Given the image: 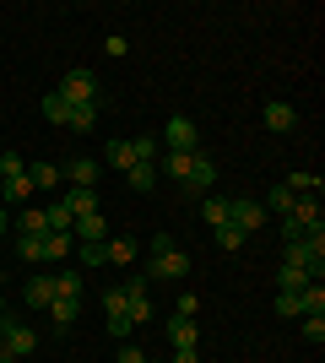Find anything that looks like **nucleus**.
Listing matches in <instances>:
<instances>
[{"label": "nucleus", "mask_w": 325, "mask_h": 363, "mask_svg": "<svg viewBox=\"0 0 325 363\" xmlns=\"http://www.w3.org/2000/svg\"><path fill=\"white\" fill-rule=\"evenodd\" d=\"M185 272H190V255L169 239V233H152V260H147V277H157V282H179Z\"/></svg>", "instance_id": "1"}, {"label": "nucleus", "mask_w": 325, "mask_h": 363, "mask_svg": "<svg viewBox=\"0 0 325 363\" xmlns=\"http://www.w3.org/2000/svg\"><path fill=\"white\" fill-rule=\"evenodd\" d=\"M282 260H287V266H304L309 277H320L325 272V228H314V233H304V239H293V244H282Z\"/></svg>", "instance_id": "2"}, {"label": "nucleus", "mask_w": 325, "mask_h": 363, "mask_svg": "<svg viewBox=\"0 0 325 363\" xmlns=\"http://www.w3.org/2000/svg\"><path fill=\"white\" fill-rule=\"evenodd\" d=\"M55 92H60V98H65L71 108H81V104H98V76L76 65V71H65V76H60V87H55Z\"/></svg>", "instance_id": "3"}, {"label": "nucleus", "mask_w": 325, "mask_h": 363, "mask_svg": "<svg viewBox=\"0 0 325 363\" xmlns=\"http://www.w3.org/2000/svg\"><path fill=\"white\" fill-rule=\"evenodd\" d=\"M228 223L249 239V233H261V228H266V206H261V201H244V196H228Z\"/></svg>", "instance_id": "4"}, {"label": "nucleus", "mask_w": 325, "mask_h": 363, "mask_svg": "<svg viewBox=\"0 0 325 363\" xmlns=\"http://www.w3.org/2000/svg\"><path fill=\"white\" fill-rule=\"evenodd\" d=\"M185 190H190V196H212V190H217V163L206 157L201 147L190 152V174H185Z\"/></svg>", "instance_id": "5"}, {"label": "nucleus", "mask_w": 325, "mask_h": 363, "mask_svg": "<svg viewBox=\"0 0 325 363\" xmlns=\"http://www.w3.org/2000/svg\"><path fill=\"white\" fill-rule=\"evenodd\" d=\"M163 147H169V152H195V147H201V130H195V120L173 114V120L163 125Z\"/></svg>", "instance_id": "6"}, {"label": "nucleus", "mask_w": 325, "mask_h": 363, "mask_svg": "<svg viewBox=\"0 0 325 363\" xmlns=\"http://www.w3.org/2000/svg\"><path fill=\"white\" fill-rule=\"evenodd\" d=\"M0 342L11 347V358H28V352L38 347V331H33V325H22V320H6V331H0Z\"/></svg>", "instance_id": "7"}, {"label": "nucleus", "mask_w": 325, "mask_h": 363, "mask_svg": "<svg viewBox=\"0 0 325 363\" xmlns=\"http://www.w3.org/2000/svg\"><path fill=\"white\" fill-rule=\"evenodd\" d=\"M287 217H293V223L304 228V233H314V228H325V212H320V196H298V201H293V212H287Z\"/></svg>", "instance_id": "8"}, {"label": "nucleus", "mask_w": 325, "mask_h": 363, "mask_svg": "<svg viewBox=\"0 0 325 363\" xmlns=\"http://www.w3.org/2000/svg\"><path fill=\"white\" fill-rule=\"evenodd\" d=\"M103 315H108V331H114V336H130V331H136V325H130V315H125V288H114V293L103 298Z\"/></svg>", "instance_id": "9"}, {"label": "nucleus", "mask_w": 325, "mask_h": 363, "mask_svg": "<svg viewBox=\"0 0 325 363\" xmlns=\"http://www.w3.org/2000/svg\"><path fill=\"white\" fill-rule=\"evenodd\" d=\"M103 233H108L103 212H87V217H76V223H71V239H76V244H103Z\"/></svg>", "instance_id": "10"}, {"label": "nucleus", "mask_w": 325, "mask_h": 363, "mask_svg": "<svg viewBox=\"0 0 325 363\" xmlns=\"http://www.w3.org/2000/svg\"><path fill=\"white\" fill-rule=\"evenodd\" d=\"M261 120H266V130H271V136H287V130L298 125V108H293V104H266Z\"/></svg>", "instance_id": "11"}, {"label": "nucleus", "mask_w": 325, "mask_h": 363, "mask_svg": "<svg viewBox=\"0 0 325 363\" xmlns=\"http://www.w3.org/2000/svg\"><path fill=\"white\" fill-rule=\"evenodd\" d=\"M60 179H71L76 190H93V184H98V163H93V157H71V163L60 168Z\"/></svg>", "instance_id": "12"}, {"label": "nucleus", "mask_w": 325, "mask_h": 363, "mask_svg": "<svg viewBox=\"0 0 325 363\" xmlns=\"http://www.w3.org/2000/svg\"><path fill=\"white\" fill-rule=\"evenodd\" d=\"M169 342H173V347H195V342H201L195 320H190V315H173L169 320Z\"/></svg>", "instance_id": "13"}, {"label": "nucleus", "mask_w": 325, "mask_h": 363, "mask_svg": "<svg viewBox=\"0 0 325 363\" xmlns=\"http://www.w3.org/2000/svg\"><path fill=\"white\" fill-rule=\"evenodd\" d=\"M22 298H28V309H49L55 303V277H33Z\"/></svg>", "instance_id": "14"}, {"label": "nucleus", "mask_w": 325, "mask_h": 363, "mask_svg": "<svg viewBox=\"0 0 325 363\" xmlns=\"http://www.w3.org/2000/svg\"><path fill=\"white\" fill-rule=\"evenodd\" d=\"M49 315H55V331H71L76 315H81V298H55V303H49Z\"/></svg>", "instance_id": "15"}, {"label": "nucleus", "mask_w": 325, "mask_h": 363, "mask_svg": "<svg viewBox=\"0 0 325 363\" xmlns=\"http://www.w3.org/2000/svg\"><path fill=\"white\" fill-rule=\"evenodd\" d=\"M16 233H33V239H44V233H49V217L38 212V206H22V212H16Z\"/></svg>", "instance_id": "16"}, {"label": "nucleus", "mask_w": 325, "mask_h": 363, "mask_svg": "<svg viewBox=\"0 0 325 363\" xmlns=\"http://www.w3.org/2000/svg\"><path fill=\"white\" fill-rule=\"evenodd\" d=\"M157 174H169V179L185 184V174H190V152H163V157H157Z\"/></svg>", "instance_id": "17"}, {"label": "nucleus", "mask_w": 325, "mask_h": 363, "mask_svg": "<svg viewBox=\"0 0 325 363\" xmlns=\"http://www.w3.org/2000/svg\"><path fill=\"white\" fill-rule=\"evenodd\" d=\"M277 282H282V293H304L314 282L309 272H304V266H287V260H282V272H277Z\"/></svg>", "instance_id": "18"}, {"label": "nucleus", "mask_w": 325, "mask_h": 363, "mask_svg": "<svg viewBox=\"0 0 325 363\" xmlns=\"http://www.w3.org/2000/svg\"><path fill=\"white\" fill-rule=\"evenodd\" d=\"M65 206H71V217H87V212H98V190H65Z\"/></svg>", "instance_id": "19"}, {"label": "nucleus", "mask_w": 325, "mask_h": 363, "mask_svg": "<svg viewBox=\"0 0 325 363\" xmlns=\"http://www.w3.org/2000/svg\"><path fill=\"white\" fill-rule=\"evenodd\" d=\"M28 179H33V190H60V168L55 163H33Z\"/></svg>", "instance_id": "20"}, {"label": "nucleus", "mask_w": 325, "mask_h": 363, "mask_svg": "<svg viewBox=\"0 0 325 363\" xmlns=\"http://www.w3.org/2000/svg\"><path fill=\"white\" fill-rule=\"evenodd\" d=\"M44 217H49V233H71V223H76V217H71V206H65L60 196H55V206H44Z\"/></svg>", "instance_id": "21"}, {"label": "nucleus", "mask_w": 325, "mask_h": 363, "mask_svg": "<svg viewBox=\"0 0 325 363\" xmlns=\"http://www.w3.org/2000/svg\"><path fill=\"white\" fill-rule=\"evenodd\" d=\"M103 250H108V266H130L136 260V239H103Z\"/></svg>", "instance_id": "22"}, {"label": "nucleus", "mask_w": 325, "mask_h": 363, "mask_svg": "<svg viewBox=\"0 0 325 363\" xmlns=\"http://www.w3.org/2000/svg\"><path fill=\"white\" fill-rule=\"evenodd\" d=\"M125 179H130V190H152V184H157V163H130V168H125Z\"/></svg>", "instance_id": "23"}, {"label": "nucleus", "mask_w": 325, "mask_h": 363, "mask_svg": "<svg viewBox=\"0 0 325 363\" xmlns=\"http://www.w3.org/2000/svg\"><path fill=\"white\" fill-rule=\"evenodd\" d=\"M11 201H16V206H28V201H33V179H28V174H11V179H6V206H11Z\"/></svg>", "instance_id": "24"}, {"label": "nucleus", "mask_w": 325, "mask_h": 363, "mask_svg": "<svg viewBox=\"0 0 325 363\" xmlns=\"http://www.w3.org/2000/svg\"><path fill=\"white\" fill-rule=\"evenodd\" d=\"M298 315H325V288L320 282H309V288L298 293Z\"/></svg>", "instance_id": "25"}, {"label": "nucleus", "mask_w": 325, "mask_h": 363, "mask_svg": "<svg viewBox=\"0 0 325 363\" xmlns=\"http://www.w3.org/2000/svg\"><path fill=\"white\" fill-rule=\"evenodd\" d=\"M103 157H108V168H130L136 163V141H108Z\"/></svg>", "instance_id": "26"}, {"label": "nucleus", "mask_w": 325, "mask_h": 363, "mask_svg": "<svg viewBox=\"0 0 325 363\" xmlns=\"http://www.w3.org/2000/svg\"><path fill=\"white\" fill-rule=\"evenodd\" d=\"M287 190H293V196H320V174H304V168H298V174H287Z\"/></svg>", "instance_id": "27"}, {"label": "nucleus", "mask_w": 325, "mask_h": 363, "mask_svg": "<svg viewBox=\"0 0 325 363\" xmlns=\"http://www.w3.org/2000/svg\"><path fill=\"white\" fill-rule=\"evenodd\" d=\"M44 120L49 125H71V104H65L60 92H49V98H44Z\"/></svg>", "instance_id": "28"}, {"label": "nucleus", "mask_w": 325, "mask_h": 363, "mask_svg": "<svg viewBox=\"0 0 325 363\" xmlns=\"http://www.w3.org/2000/svg\"><path fill=\"white\" fill-rule=\"evenodd\" d=\"M71 130H76V136L98 130V104H81V108H71Z\"/></svg>", "instance_id": "29"}, {"label": "nucleus", "mask_w": 325, "mask_h": 363, "mask_svg": "<svg viewBox=\"0 0 325 363\" xmlns=\"http://www.w3.org/2000/svg\"><path fill=\"white\" fill-rule=\"evenodd\" d=\"M71 244H76L71 233H44V260H65V255H71Z\"/></svg>", "instance_id": "30"}, {"label": "nucleus", "mask_w": 325, "mask_h": 363, "mask_svg": "<svg viewBox=\"0 0 325 363\" xmlns=\"http://www.w3.org/2000/svg\"><path fill=\"white\" fill-rule=\"evenodd\" d=\"M55 298H81V277L76 272H55Z\"/></svg>", "instance_id": "31"}, {"label": "nucleus", "mask_w": 325, "mask_h": 363, "mask_svg": "<svg viewBox=\"0 0 325 363\" xmlns=\"http://www.w3.org/2000/svg\"><path fill=\"white\" fill-rule=\"evenodd\" d=\"M201 217H206V223H228V201H222V196H201Z\"/></svg>", "instance_id": "32"}, {"label": "nucleus", "mask_w": 325, "mask_h": 363, "mask_svg": "<svg viewBox=\"0 0 325 363\" xmlns=\"http://www.w3.org/2000/svg\"><path fill=\"white\" fill-rule=\"evenodd\" d=\"M293 190H287V184H277V190H271V201H266V217H271V212H282V217H287V212H293Z\"/></svg>", "instance_id": "33"}, {"label": "nucleus", "mask_w": 325, "mask_h": 363, "mask_svg": "<svg viewBox=\"0 0 325 363\" xmlns=\"http://www.w3.org/2000/svg\"><path fill=\"white\" fill-rule=\"evenodd\" d=\"M16 255L28 260V266H33V260H44V239H33V233H16Z\"/></svg>", "instance_id": "34"}, {"label": "nucleus", "mask_w": 325, "mask_h": 363, "mask_svg": "<svg viewBox=\"0 0 325 363\" xmlns=\"http://www.w3.org/2000/svg\"><path fill=\"white\" fill-rule=\"evenodd\" d=\"M76 255H81V266H87V272L108 266V250H103V244H76Z\"/></svg>", "instance_id": "35"}, {"label": "nucleus", "mask_w": 325, "mask_h": 363, "mask_svg": "<svg viewBox=\"0 0 325 363\" xmlns=\"http://www.w3.org/2000/svg\"><path fill=\"white\" fill-rule=\"evenodd\" d=\"M212 233H217V244H222V250H239V244H244V233H239L233 223H217Z\"/></svg>", "instance_id": "36"}, {"label": "nucleus", "mask_w": 325, "mask_h": 363, "mask_svg": "<svg viewBox=\"0 0 325 363\" xmlns=\"http://www.w3.org/2000/svg\"><path fill=\"white\" fill-rule=\"evenodd\" d=\"M11 174H28V163L16 152H0V179H11Z\"/></svg>", "instance_id": "37"}, {"label": "nucleus", "mask_w": 325, "mask_h": 363, "mask_svg": "<svg viewBox=\"0 0 325 363\" xmlns=\"http://www.w3.org/2000/svg\"><path fill=\"white\" fill-rule=\"evenodd\" d=\"M304 336L320 347V342H325V315H304Z\"/></svg>", "instance_id": "38"}, {"label": "nucleus", "mask_w": 325, "mask_h": 363, "mask_svg": "<svg viewBox=\"0 0 325 363\" xmlns=\"http://www.w3.org/2000/svg\"><path fill=\"white\" fill-rule=\"evenodd\" d=\"M277 315H287V320L298 315V293H277Z\"/></svg>", "instance_id": "39"}, {"label": "nucleus", "mask_w": 325, "mask_h": 363, "mask_svg": "<svg viewBox=\"0 0 325 363\" xmlns=\"http://www.w3.org/2000/svg\"><path fill=\"white\" fill-rule=\"evenodd\" d=\"M293 239H304V228H298L293 217H282V244H293Z\"/></svg>", "instance_id": "40"}, {"label": "nucleus", "mask_w": 325, "mask_h": 363, "mask_svg": "<svg viewBox=\"0 0 325 363\" xmlns=\"http://www.w3.org/2000/svg\"><path fill=\"white\" fill-rule=\"evenodd\" d=\"M114 363H147V352H141V347H120V358H114Z\"/></svg>", "instance_id": "41"}, {"label": "nucleus", "mask_w": 325, "mask_h": 363, "mask_svg": "<svg viewBox=\"0 0 325 363\" xmlns=\"http://www.w3.org/2000/svg\"><path fill=\"white\" fill-rule=\"evenodd\" d=\"M173 363H201V352L195 347H173Z\"/></svg>", "instance_id": "42"}, {"label": "nucleus", "mask_w": 325, "mask_h": 363, "mask_svg": "<svg viewBox=\"0 0 325 363\" xmlns=\"http://www.w3.org/2000/svg\"><path fill=\"white\" fill-rule=\"evenodd\" d=\"M0 233H11V212L6 206H0Z\"/></svg>", "instance_id": "43"}, {"label": "nucleus", "mask_w": 325, "mask_h": 363, "mask_svg": "<svg viewBox=\"0 0 325 363\" xmlns=\"http://www.w3.org/2000/svg\"><path fill=\"white\" fill-rule=\"evenodd\" d=\"M0 363H16V358H11V347H6V342H0Z\"/></svg>", "instance_id": "44"}, {"label": "nucleus", "mask_w": 325, "mask_h": 363, "mask_svg": "<svg viewBox=\"0 0 325 363\" xmlns=\"http://www.w3.org/2000/svg\"><path fill=\"white\" fill-rule=\"evenodd\" d=\"M0 288H6V277H0ZM0 320H6V303H0Z\"/></svg>", "instance_id": "45"}, {"label": "nucleus", "mask_w": 325, "mask_h": 363, "mask_svg": "<svg viewBox=\"0 0 325 363\" xmlns=\"http://www.w3.org/2000/svg\"><path fill=\"white\" fill-rule=\"evenodd\" d=\"M0 331H6V320H0Z\"/></svg>", "instance_id": "46"}, {"label": "nucleus", "mask_w": 325, "mask_h": 363, "mask_svg": "<svg viewBox=\"0 0 325 363\" xmlns=\"http://www.w3.org/2000/svg\"><path fill=\"white\" fill-rule=\"evenodd\" d=\"M147 363H152V358H147Z\"/></svg>", "instance_id": "47"}]
</instances>
